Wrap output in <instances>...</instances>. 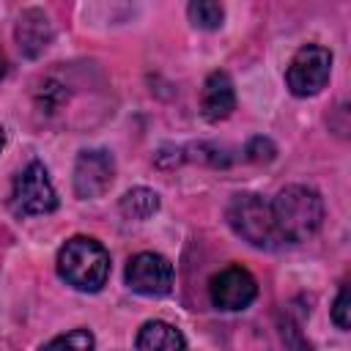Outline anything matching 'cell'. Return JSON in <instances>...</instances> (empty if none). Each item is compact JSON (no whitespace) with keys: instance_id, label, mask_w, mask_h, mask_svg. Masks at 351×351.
I'll return each mask as SVG.
<instances>
[{"instance_id":"9c48e42d","label":"cell","mask_w":351,"mask_h":351,"mask_svg":"<svg viewBox=\"0 0 351 351\" xmlns=\"http://www.w3.org/2000/svg\"><path fill=\"white\" fill-rule=\"evenodd\" d=\"M236 107V90L225 71H211L200 90V112L206 121H222Z\"/></svg>"},{"instance_id":"2e32d148","label":"cell","mask_w":351,"mask_h":351,"mask_svg":"<svg viewBox=\"0 0 351 351\" xmlns=\"http://www.w3.org/2000/svg\"><path fill=\"white\" fill-rule=\"evenodd\" d=\"M247 159H252V162H271L274 159V145H271V140H266V137H255V140H250V145H247Z\"/></svg>"},{"instance_id":"9a60e30c","label":"cell","mask_w":351,"mask_h":351,"mask_svg":"<svg viewBox=\"0 0 351 351\" xmlns=\"http://www.w3.org/2000/svg\"><path fill=\"white\" fill-rule=\"evenodd\" d=\"M332 321L340 329H348L351 326V291H348V285L340 288V293H337V299L332 304Z\"/></svg>"},{"instance_id":"8992f818","label":"cell","mask_w":351,"mask_h":351,"mask_svg":"<svg viewBox=\"0 0 351 351\" xmlns=\"http://www.w3.org/2000/svg\"><path fill=\"white\" fill-rule=\"evenodd\" d=\"M126 285L143 296H165L173 288V263L159 252H137L126 266Z\"/></svg>"},{"instance_id":"30bf717a","label":"cell","mask_w":351,"mask_h":351,"mask_svg":"<svg viewBox=\"0 0 351 351\" xmlns=\"http://www.w3.org/2000/svg\"><path fill=\"white\" fill-rule=\"evenodd\" d=\"M14 33H16V44H19L25 58H38L52 41V25H49L47 14L38 8L22 11Z\"/></svg>"},{"instance_id":"8fae6325","label":"cell","mask_w":351,"mask_h":351,"mask_svg":"<svg viewBox=\"0 0 351 351\" xmlns=\"http://www.w3.org/2000/svg\"><path fill=\"white\" fill-rule=\"evenodd\" d=\"M134 346L143 348V351H159V348H162V351H176V348H184L186 340H184V335H181L173 324H167V321H145V324L140 326V335H137Z\"/></svg>"},{"instance_id":"e0dca14e","label":"cell","mask_w":351,"mask_h":351,"mask_svg":"<svg viewBox=\"0 0 351 351\" xmlns=\"http://www.w3.org/2000/svg\"><path fill=\"white\" fill-rule=\"evenodd\" d=\"M5 74V58H3V52H0V77Z\"/></svg>"},{"instance_id":"277c9868","label":"cell","mask_w":351,"mask_h":351,"mask_svg":"<svg viewBox=\"0 0 351 351\" xmlns=\"http://www.w3.org/2000/svg\"><path fill=\"white\" fill-rule=\"evenodd\" d=\"M329 74H332V52L326 47H318V44H304L291 58L288 71H285V82H288V90L293 96L307 99V96H315L326 88Z\"/></svg>"},{"instance_id":"ac0fdd59","label":"cell","mask_w":351,"mask_h":351,"mask_svg":"<svg viewBox=\"0 0 351 351\" xmlns=\"http://www.w3.org/2000/svg\"><path fill=\"white\" fill-rule=\"evenodd\" d=\"M0 148H3V129H0Z\"/></svg>"},{"instance_id":"6da1fadb","label":"cell","mask_w":351,"mask_h":351,"mask_svg":"<svg viewBox=\"0 0 351 351\" xmlns=\"http://www.w3.org/2000/svg\"><path fill=\"white\" fill-rule=\"evenodd\" d=\"M271 217L282 241L299 244L318 233L324 222V200L315 189L293 184L277 192V197L271 200Z\"/></svg>"},{"instance_id":"52a82bcc","label":"cell","mask_w":351,"mask_h":351,"mask_svg":"<svg viewBox=\"0 0 351 351\" xmlns=\"http://www.w3.org/2000/svg\"><path fill=\"white\" fill-rule=\"evenodd\" d=\"M208 296H211L214 307L233 313V310H244V307L252 304V299L258 296V285H255V277L247 269L228 266V269H222L219 274L211 277Z\"/></svg>"},{"instance_id":"ba28073f","label":"cell","mask_w":351,"mask_h":351,"mask_svg":"<svg viewBox=\"0 0 351 351\" xmlns=\"http://www.w3.org/2000/svg\"><path fill=\"white\" fill-rule=\"evenodd\" d=\"M115 178V162L107 151L93 148V151H82L74 162V192L77 197L88 200V197H99L110 189Z\"/></svg>"},{"instance_id":"3957f363","label":"cell","mask_w":351,"mask_h":351,"mask_svg":"<svg viewBox=\"0 0 351 351\" xmlns=\"http://www.w3.org/2000/svg\"><path fill=\"white\" fill-rule=\"evenodd\" d=\"M228 225L252 247L277 250L280 244H285L274 225L271 203H266L261 195H236L228 206Z\"/></svg>"},{"instance_id":"7c38bea8","label":"cell","mask_w":351,"mask_h":351,"mask_svg":"<svg viewBox=\"0 0 351 351\" xmlns=\"http://www.w3.org/2000/svg\"><path fill=\"white\" fill-rule=\"evenodd\" d=\"M159 211V195L145 186H134L121 197V214L126 219H148Z\"/></svg>"},{"instance_id":"5bb4252c","label":"cell","mask_w":351,"mask_h":351,"mask_svg":"<svg viewBox=\"0 0 351 351\" xmlns=\"http://www.w3.org/2000/svg\"><path fill=\"white\" fill-rule=\"evenodd\" d=\"M93 346H96V340H93V335L88 329H74V332L60 335V337H52L47 343V348H77V351H88Z\"/></svg>"},{"instance_id":"7a4b0ae2","label":"cell","mask_w":351,"mask_h":351,"mask_svg":"<svg viewBox=\"0 0 351 351\" xmlns=\"http://www.w3.org/2000/svg\"><path fill=\"white\" fill-rule=\"evenodd\" d=\"M58 274L66 280V285L96 293L110 277V255L96 239L74 236L58 252Z\"/></svg>"},{"instance_id":"4fadbf2b","label":"cell","mask_w":351,"mask_h":351,"mask_svg":"<svg viewBox=\"0 0 351 351\" xmlns=\"http://www.w3.org/2000/svg\"><path fill=\"white\" fill-rule=\"evenodd\" d=\"M186 14L189 22L200 30H219L225 22V8L219 0H189Z\"/></svg>"},{"instance_id":"5b68a950","label":"cell","mask_w":351,"mask_h":351,"mask_svg":"<svg viewBox=\"0 0 351 351\" xmlns=\"http://www.w3.org/2000/svg\"><path fill=\"white\" fill-rule=\"evenodd\" d=\"M11 208L19 217H38L58 208V195L41 162H30L14 181L11 189Z\"/></svg>"}]
</instances>
